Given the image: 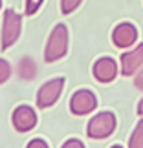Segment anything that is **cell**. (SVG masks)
I'll return each instance as SVG.
<instances>
[{
    "mask_svg": "<svg viewBox=\"0 0 143 148\" xmlns=\"http://www.w3.org/2000/svg\"><path fill=\"white\" fill-rule=\"evenodd\" d=\"M68 42H70V35H68V27L64 24H55L51 29L46 48H44V60L46 62H57L68 53Z\"/></svg>",
    "mask_w": 143,
    "mask_h": 148,
    "instance_id": "obj_1",
    "label": "cell"
},
{
    "mask_svg": "<svg viewBox=\"0 0 143 148\" xmlns=\"http://www.w3.org/2000/svg\"><path fill=\"white\" fill-rule=\"evenodd\" d=\"M117 126V119L112 112H99L88 121L86 135L90 139H106L114 134Z\"/></svg>",
    "mask_w": 143,
    "mask_h": 148,
    "instance_id": "obj_2",
    "label": "cell"
},
{
    "mask_svg": "<svg viewBox=\"0 0 143 148\" xmlns=\"http://www.w3.org/2000/svg\"><path fill=\"white\" fill-rule=\"evenodd\" d=\"M22 31V16L13 9H6L2 24V49L11 48L19 40Z\"/></svg>",
    "mask_w": 143,
    "mask_h": 148,
    "instance_id": "obj_3",
    "label": "cell"
},
{
    "mask_svg": "<svg viewBox=\"0 0 143 148\" xmlns=\"http://www.w3.org/2000/svg\"><path fill=\"white\" fill-rule=\"evenodd\" d=\"M64 77H55L51 81L44 82L37 92V106L44 110V108L53 106L57 101H59L62 90H64Z\"/></svg>",
    "mask_w": 143,
    "mask_h": 148,
    "instance_id": "obj_4",
    "label": "cell"
},
{
    "mask_svg": "<svg viewBox=\"0 0 143 148\" xmlns=\"http://www.w3.org/2000/svg\"><path fill=\"white\" fill-rule=\"evenodd\" d=\"M143 68V42L128 48L119 57V73L123 77H134Z\"/></svg>",
    "mask_w": 143,
    "mask_h": 148,
    "instance_id": "obj_5",
    "label": "cell"
},
{
    "mask_svg": "<svg viewBox=\"0 0 143 148\" xmlns=\"http://www.w3.org/2000/svg\"><path fill=\"white\" fill-rule=\"evenodd\" d=\"M97 108V97L92 90H77L70 97V112L73 115H90Z\"/></svg>",
    "mask_w": 143,
    "mask_h": 148,
    "instance_id": "obj_6",
    "label": "cell"
},
{
    "mask_svg": "<svg viewBox=\"0 0 143 148\" xmlns=\"http://www.w3.org/2000/svg\"><path fill=\"white\" fill-rule=\"evenodd\" d=\"M140 38V31L132 22H119L112 31V42L119 49H128L136 46Z\"/></svg>",
    "mask_w": 143,
    "mask_h": 148,
    "instance_id": "obj_7",
    "label": "cell"
},
{
    "mask_svg": "<svg viewBox=\"0 0 143 148\" xmlns=\"http://www.w3.org/2000/svg\"><path fill=\"white\" fill-rule=\"evenodd\" d=\"M94 79L101 84H108L112 81H116V77L119 75V64L112 57H101L97 59L92 66Z\"/></svg>",
    "mask_w": 143,
    "mask_h": 148,
    "instance_id": "obj_8",
    "label": "cell"
},
{
    "mask_svg": "<svg viewBox=\"0 0 143 148\" xmlns=\"http://www.w3.org/2000/svg\"><path fill=\"white\" fill-rule=\"evenodd\" d=\"M37 121H39L37 112L33 110L31 106L20 104V106L15 108V112H13V126H15L17 132H20V134L30 132V130H33L37 126Z\"/></svg>",
    "mask_w": 143,
    "mask_h": 148,
    "instance_id": "obj_9",
    "label": "cell"
},
{
    "mask_svg": "<svg viewBox=\"0 0 143 148\" xmlns=\"http://www.w3.org/2000/svg\"><path fill=\"white\" fill-rule=\"evenodd\" d=\"M128 148H143V117L136 123L132 134H130V137H128Z\"/></svg>",
    "mask_w": 143,
    "mask_h": 148,
    "instance_id": "obj_10",
    "label": "cell"
},
{
    "mask_svg": "<svg viewBox=\"0 0 143 148\" xmlns=\"http://www.w3.org/2000/svg\"><path fill=\"white\" fill-rule=\"evenodd\" d=\"M35 73H37V68H35V62H33L31 59H22L20 60V64H19V75L22 77V79H33L35 77Z\"/></svg>",
    "mask_w": 143,
    "mask_h": 148,
    "instance_id": "obj_11",
    "label": "cell"
},
{
    "mask_svg": "<svg viewBox=\"0 0 143 148\" xmlns=\"http://www.w3.org/2000/svg\"><path fill=\"white\" fill-rule=\"evenodd\" d=\"M83 0H61V13L62 15H72L79 5H81Z\"/></svg>",
    "mask_w": 143,
    "mask_h": 148,
    "instance_id": "obj_12",
    "label": "cell"
},
{
    "mask_svg": "<svg viewBox=\"0 0 143 148\" xmlns=\"http://www.w3.org/2000/svg\"><path fill=\"white\" fill-rule=\"evenodd\" d=\"M44 4V0H26L24 2V13L28 16H31V15H35L39 9H41V5Z\"/></svg>",
    "mask_w": 143,
    "mask_h": 148,
    "instance_id": "obj_13",
    "label": "cell"
},
{
    "mask_svg": "<svg viewBox=\"0 0 143 148\" xmlns=\"http://www.w3.org/2000/svg\"><path fill=\"white\" fill-rule=\"evenodd\" d=\"M11 77V64L8 60L0 59V84H4L6 81H9Z\"/></svg>",
    "mask_w": 143,
    "mask_h": 148,
    "instance_id": "obj_14",
    "label": "cell"
},
{
    "mask_svg": "<svg viewBox=\"0 0 143 148\" xmlns=\"http://www.w3.org/2000/svg\"><path fill=\"white\" fill-rule=\"evenodd\" d=\"M61 148H84V143L83 141H79V139H68V141H64V145H62Z\"/></svg>",
    "mask_w": 143,
    "mask_h": 148,
    "instance_id": "obj_15",
    "label": "cell"
},
{
    "mask_svg": "<svg viewBox=\"0 0 143 148\" xmlns=\"http://www.w3.org/2000/svg\"><path fill=\"white\" fill-rule=\"evenodd\" d=\"M134 88H136V90H140V92L143 93V68L134 75Z\"/></svg>",
    "mask_w": 143,
    "mask_h": 148,
    "instance_id": "obj_16",
    "label": "cell"
},
{
    "mask_svg": "<svg viewBox=\"0 0 143 148\" xmlns=\"http://www.w3.org/2000/svg\"><path fill=\"white\" fill-rule=\"evenodd\" d=\"M26 148H50V146H48V143L44 139H31Z\"/></svg>",
    "mask_w": 143,
    "mask_h": 148,
    "instance_id": "obj_17",
    "label": "cell"
},
{
    "mask_svg": "<svg viewBox=\"0 0 143 148\" xmlns=\"http://www.w3.org/2000/svg\"><path fill=\"white\" fill-rule=\"evenodd\" d=\"M136 112H138V115L143 117V97L138 101V106H136Z\"/></svg>",
    "mask_w": 143,
    "mask_h": 148,
    "instance_id": "obj_18",
    "label": "cell"
},
{
    "mask_svg": "<svg viewBox=\"0 0 143 148\" xmlns=\"http://www.w3.org/2000/svg\"><path fill=\"white\" fill-rule=\"evenodd\" d=\"M110 148H123L121 145H114V146H110Z\"/></svg>",
    "mask_w": 143,
    "mask_h": 148,
    "instance_id": "obj_19",
    "label": "cell"
},
{
    "mask_svg": "<svg viewBox=\"0 0 143 148\" xmlns=\"http://www.w3.org/2000/svg\"><path fill=\"white\" fill-rule=\"evenodd\" d=\"M0 9H2V0H0Z\"/></svg>",
    "mask_w": 143,
    "mask_h": 148,
    "instance_id": "obj_20",
    "label": "cell"
}]
</instances>
